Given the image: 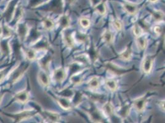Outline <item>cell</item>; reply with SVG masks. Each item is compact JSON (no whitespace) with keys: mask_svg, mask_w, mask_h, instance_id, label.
<instances>
[{"mask_svg":"<svg viewBox=\"0 0 165 123\" xmlns=\"http://www.w3.org/2000/svg\"><path fill=\"white\" fill-rule=\"evenodd\" d=\"M152 14L154 19L157 21L162 20L164 18V14L160 11H154Z\"/></svg>","mask_w":165,"mask_h":123,"instance_id":"obj_23","label":"cell"},{"mask_svg":"<svg viewBox=\"0 0 165 123\" xmlns=\"http://www.w3.org/2000/svg\"><path fill=\"white\" fill-rule=\"evenodd\" d=\"M53 76L55 81L59 83H62L66 78V73L64 68H59L54 71Z\"/></svg>","mask_w":165,"mask_h":123,"instance_id":"obj_1","label":"cell"},{"mask_svg":"<svg viewBox=\"0 0 165 123\" xmlns=\"http://www.w3.org/2000/svg\"><path fill=\"white\" fill-rule=\"evenodd\" d=\"M91 119L94 121H96V122H97V121L100 122L102 120V117H101L100 114L96 110L91 112Z\"/></svg>","mask_w":165,"mask_h":123,"instance_id":"obj_26","label":"cell"},{"mask_svg":"<svg viewBox=\"0 0 165 123\" xmlns=\"http://www.w3.org/2000/svg\"><path fill=\"white\" fill-rule=\"evenodd\" d=\"M50 61V57L49 56H47L46 58H44L43 59V61L41 62V65L44 66V67H47L48 65V63H49Z\"/></svg>","mask_w":165,"mask_h":123,"instance_id":"obj_32","label":"cell"},{"mask_svg":"<svg viewBox=\"0 0 165 123\" xmlns=\"http://www.w3.org/2000/svg\"><path fill=\"white\" fill-rule=\"evenodd\" d=\"M108 68H111V70H112L113 72H115V73H120L121 70L118 69V68L115 66V65H112L111 63H109V66H108Z\"/></svg>","mask_w":165,"mask_h":123,"instance_id":"obj_33","label":"cell"},{"mask_svg":"<svg viewBox=\"0 0 165 123\" xmlns=\"http://www.w3.org/2000/svg\"><path fill=\"white\" fill-rule=\"evenodd\" d=\"M1 33H2V35L4 38H7L10 37L11 36V34H12L11 29L6 25H4L2 27Z\"/></svg>","mask_w":165,"mask_h":123,"instance_id":"obj_25","label":"cell"},{"mask_svg":"<svg viewBox=\"0 0 165 123\" xmlns=\"http://www.w3.org/2000/svg\"><path fill=\"white\" fill-rule=\"evenodd\" d=\"M153 65V60L150 56H146L144 59L142 63V69L143 71L146 73H149L150 72Z\"/></svg>","mask_w":165,"mask_h":123,"instance_id":"obj_3","label":"cell"},{"mask_svg":"<svg viewBox=\"0 0 165 123\" xmlns=\"http://www.w3.org/2000/svg\"><path fill=\"white\" fill-rule=\"evenodd\" d=\"M143 29L139 25V24H135L133 27V33L135 34V36L138 37L140 36H142L143 34Z\"/></svg>","mask_w":165,"mask_h":123,"instance_id":"obj_24","label":"cell"},{"mask_svg":"<svg viewBox=\"0 0 165 123\" xmlns=\"http://www.w3.org/2000/svg\"><path fill=\"white\" fill-rule=\"evenodd\" d=\"M94 10L97 12H98L100 15L105 14L107 11V7L105 6V3L102 1L97 3L94 6Z\"/></svg>","mask_w":165,"mask_h":123,"instance_id":"obj_12","label":"cell"},{"mask_svg":"<svg viewBox=\"0 0 165 123\" xmlns=\"http://www.w3.org/2000/svg\"><path fill=\"white\" fill-rule=\"evenodd\" d=\"M154 31L155 33L158 34V35H160L162 32V29L159 26H156L155 28H154Z\"/></svg>","mask_w":165,"mask_h":123,"instance_id":"obj_34","label":"cell"},{"mask_svg":"<svg viewBox=\"0 0 165 123\" xmlns=\"http://www.w3.org/2000/svg\"><path fill=\"white\" fill-rule=\"evenodd\" d=\"M64 41L66 46L70 48H73L75 44L74 39L72 34L70 33H66L64 35Z\"/></svg>","mask_w":165,"mask_h":123,"instance_id":"obj_17","label":"cell"},{"mask_svg":"<svg viewBox=\"0 0 165 123\" xmlns=\"http://www.w3.org/2000/svg\"><path fill=\"white\" fill-rule=\"evenodd\" d=\"M0 50L1 52L5 55H7L10 53L11 48L7 41L4 39L0 42Z\"/></svg>","mask_w":165,"mask_h":123,"instance_id":"obj_9","label":"cell"},{"mask_svg":"<svg viewBox=\"0 0 165 123\" xmlns=\"http://www.w3.org/2000/svg\"><path fill=\"white\" fill-rule=\"evenodd\" d=\"M26 56L29 61H33L36 59V52L33 49H29L26 51Z\"/></svg>","mask_w":165,"mask_h":123,"instance_id":"obj_30","label":"cell"},{"mask_svg":"<svg viewBox=\"0 0 165 123\" xmlns=\"http://www.w3.org/2000/svg\"><path fill=\"white\" fill-rule=\"evenodd\" d=\"M134 107L138 112H142L145 108L146 100L144 97H140L134 101Z\"/></svg>","mask_w":165,"mask_h":123,"instance_id":"obj_5","label":"cell"},{"mask_svg":"<svg viewBox=\"0 0 165 123\" xmlns=\"http://www.w3.org/2000/svg\"><path fill=\"white\" fill-rule=\"evenodd\" d=\"M1 98H2V93L0 92V102L1 101Z\"/></svg>","mask_w":165,"mask_h":123,"instance_id":"obj_38","label":"cell"},{"mask_svg":"<svg viewBox=\"0 0 165 123\" xmlns=\"http://www.w3.org/2000/svg\"><path fill=\"white\" fill-rule=\"evenodd\" d=\"M131 56H132V51L131 49L129 48H126V49L123 52H122L120 55V57L123 61L130 60Z\"/></svg>","mask_w":165,"mask_h":123,"instance_id":"obj_15","label":"cell"},{"mask_svg":"<svg viewBox=\"0 0 165 123\" xmlns=\"http://www.w3.org/2000/svg\"><path fill=\"white\" fill-rule=\"evenodd\" d=\"M28 31V28L25 24H21L17 26V33L19 36L22 39L26 37Z\"/></svg>","mask_w":165,"mask_h":123,"instance_id":"obj_8","label":"cell"},{"mask_svg":"<svg viewBox=\"0 0 165 123\" xmlns=\"http://www.w3.org/2000/svg\"><path fill=\"white\" fill-rule=\"evenodd\" d=\"M130 107L128 105H125L123 107H121L120 110L118 111L119 115H120L121 117L122 118H126L128 116L130 113Z\"/></svg>","mask_w":165,"mask_h":123,"instance_id":"obj_19","label":"cell"},{"mask_svg":"<svg viewBox=\"0 0 165 123\" xmlns=\"http://www.w3.org/2000/svg\"><path fill=\"white\" fill-rule=\"evenodd\" d=\"M106 86L108 89L112 91H115L117 89V83L116 81L113 80H107L105 81Z\"/></svg>","mask_w":165,"mask_h":123,"instance_id":"obj_21","label":"cell"},{"mask_svg":"<svg viewBox=\"0 0 165 123\" xmlns=\"http://www.w3.org/2000/svg\"><path fill=\"white\" fill-rule=\"evenodd\" d=\"M70 80L73 84H78L82 82V77L80 75H75L71 77Z\"/></svg>","mask_w":165,"mask_h":123,"instance_id":"obj_29","label":"cell"},{"mask_svg":"<svg viewBox=\"0 0 165 123\" xmlns=\"http://www.w3.org/2000/svg\"><path fill=\"white\" fill-rule=\"evenodd\" d=\"M123 8L126 12H128L131 15H134L136 14L138 9L137 6L135 4L131 2H126L123 5Z\"/></svg>","mask_w":165,"mask_h":123,"instance_id":"obj_6","label":"cell"},{"mask_svg":"<svg viewBox=\"0 0 165 123\" xmlns=\"http://www.w3.org/2000/svg\"><path fill=\"white\" fill-rule=\"evenodd\" d=\"M16 98L19 102L24 103H26L29 99V93L27 91H21L16 95Z\"/></svg>","mask_w":165,"mask_h":123,"instance_id":"obj_7","label":"cell"},{"mask_svg":"<svg viewBox=\"0 0 165 123\" xmlns=\"http://www.w3.org/2000/svg\"><path fill=\"white\" fill-rule=\"evenodd\" d=\"M38 80L40 83L44 86H47L49 84V78L45 71L41 70L38 73Z\"/></svg>","mask_w":165,"mask_h":123,"instance_id":"obj_4","label":"cell"},{"mask_svg":"<svg viewBox=\"0 0 165 123\" xmlns=\"http://www.w3.org/2000/svg\"><path fill=\"white\" fill-rule=\"evenodd\" d=\"M102 38L105 43L111 44L113 41V34L110 31L106 30L102 35Z\"/></svg>","mask_w":165,"mask_h":123,"instance_id":"obj_14","label":"cell"},{"mask_svg":"<svg viewBox=\"0 0 165 123\" xmlns=\"http://www.w3.org/2000/svg\"><path fill=\"white\" fill-rule=\"evenodd\" d=\"M43 26L44 27L45 29L48 30H52L54 27V21L51 19H49V18H47V19H45L44 20H43Z\"/></svg>","mask_w":165,"mask_h":123,"instance_id":"obj_20","label":"cell"},{"mask_svg":"<svg viewBox=\"0 0 165 123\" xmlns=\"http://www.w3.org/2000/svg\"><path fill=\"white\" fill-rule=\"evenodd\" d=\"M103 111L107 116H111L114 112V107L111 102H107L103 106Z\"/></svg>","mask_w":165,"mask_h":123,"instance_id":"obj_11","label":"cell"},{"mask_svg":"<svg viewBox=\"0 0 165 123\" xmlns=\"http://www.w3.org/2000/svg\"><path fill=\"white\" fill-rule=\"evenodd\" d=\"M16 9V2L14 1L10 2L5 11L6 18V19L9 18V19H11V18L13 17L15 13Z\"/></svg>","mask_w":165,"mask_h":123,"instance_id":"obj_2","label":"cell"},{"mask_svg":"<svg viewBox=\"0 0 165 123\" xmlns=\"http://www.w3.org/2000/svg\"><path fill=\"white\" fill-rule=\"evenodd\" d=\"M113 27L117 30L120 31L121 30L123 29V22L119 20V19H115L113 22Z\"/></svg>","mask_w":165,"mask_h":123,"instance_id":"obj_28","label":"cell"},{"mask_svg":"<svg viewBox=\"0 0 165 123\" xmlns=\"http://www.w3.org/2000/svg\"><path fill=\"white\" fill-rule=\"evenodd\" d=\"M75 1H76V0H66V2L68 3V4H73Z\"/></svg>","mask_w":165,"mask_h":123,"instance_id":"obj_36","label":"cell"},{"mask_svg":"<svg viewBox=\"0 0 165 123\" xmlns=\"http://www.w3.org/2000/svg\"><path fill=\"white\" fill-rule=\"evenodd\" d=\"M137 43L138 46L141 49H144L147 47V40L145 37L140 36H138L137 38Z\"/></svg>","mask_w":165,"mask_h":123,"instance_id":"obj_18","label":"cell"},{"mask_svg":"<svg viewBox=\"0 0 165 123\" xmlns=\"http://www.w3.org/2000/svg\"><path fill=\"white\" fill-rule=\"evenodd\" d=\"M4 73L2 71H0V83L2 81L3 78H4Z\"/></svg>","mask_w":165,"mask_h":123,"instance_id":"obj_35","label":"cell"},{"mask_svg":"<svg viewBox=\"0 0 165 123\" xmlns=\"http://www.w3.org/2000/svg\"><path fill=\"white\" fill-rule=\"evenodd\" d=\"M59 25L62 28L66 29L70 25V19L66 15L62 16L59 19Z\"/></svg>","mask_w":165,"mask_h":123,"instance_id":"obj_16","label":"cell"},{"mask_svg":"<svg viewBox=\"0 0 165 123\" xmlns=\"http://www.w3.org/2000/svg\"><path fill=\"white\" fill-rule=\"evenodd\" d=\"M57 102L60 107H61L63 109L68 110L71 108V104L69 100L65 97H60L57 99Z\"/></svg>","mask_w":165,"mask_h":123,"instance_id":"obj_10","label":"cell"},{"mask_svg":"<svg viewBox=\"0 0 165 123\" xmlns=\"http://www.w3.org/2000/svg\"><path fill=\"white\" fill-rule=\"evenodd\" d=\"M99 84H100V82H99V78L95 76L92 78L89 82V86L91 89H96L98 88Z\"/></svg>","mask_w":165,"mask_h":123,"instance_id":"obj_22","label":"cell"},{"mask_svg":"<svg viewBox=\"0 0 165 123\" xmlns=\"http://www.w3.org/2000/svg\"><path fill=\"white\" fill-rule=\"evenodd\" d=\"M45 115L48 119L52 122H57L60 120V115L57 113L53 112H46Z\"/></svg>","mask_w":165,"mask_h":123,"instance_id":"obj_13","label":"cell"},{"mask_svg":"<svg viewBox=\"0 0 165 123\" xmlns=\"http://www.w3.org/2000/svg\"><path fill=\"white\" fill-rule=\"evenodd\" d=\"M158 1V0H149V1H150V2H153V3L157 2Z\"/></svg>","mask_w":165,"mask_h":123,"instance_id":"obj_37","label":"cell"},{"mask_svg":"<svg viewBox=\"0 0 165 123\" xmlns=\"http://www.w3.org/2000/svg\"><path fill=\"white\" fill-rule=\"evenodd\" d=\"M47 42L46 41H40L37 43V49H46L47 47Z\"/></svg>","mask_w":165,"mask_h":123,"instance_id":"obj_31","label":"cell"},{"mask_svg":"<svg viewBox=\"0 0 165 123\" xmlns=\"http://www.w3.org/2000/svg\"><path fill=\"white\" fill-rule=\"evenodd\" d=\"M80 24L81 26L85 29H87L90 26L91 22L89 19L86 17H82L80 20Z\"/></svg>","mask_w":165,"mask_h":123,"instance_id":"obj_27","label":"cell"}]
</instances>
